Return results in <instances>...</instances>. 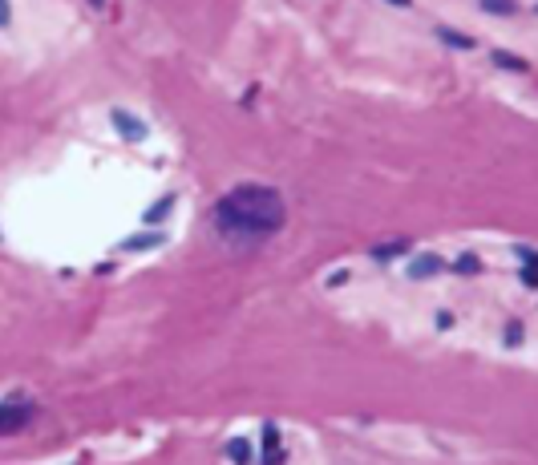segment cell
<instances>
[{
	"label": "cell",
	"instance_id": "7a4b0ae2",
	"mask_svg": "<svg viewBox=\"0 0 538 465\" xmlns=\"http://www.w3.org/2000/svg\"><path fill=\"white\" fill-rule=\"evenodd\" d=\"M37 417V404L25 401V397H13V401H0V437H13V433H25Z\"/></svg>",
	"mask_w": 538,
	"mask_h": 465
},
{
	"label": "cell",
	"instance_id": "9a60e30c",
	"mask_svg": "<svg viewBox=\"0 0 538 465\" xmlns=\"http://www.w3.org/2000/svg\"><path fill=\"white\" fill-rule=\"evenodd\" d=\"M89 4H93V9H105V0H89Z\"/></svg>",
	"mask_w": 538,
	"mask_h": 465
},
{
	"label": "cell",
	"instance_id": "52a82bcc",
	"mask_svg": "<svg viewBox=\"0 0 538 465\" xmlns=\"http://www.w3.org/2000/svg\"><path fill=\"white\" fill-rule=\"evenodd\" d=\"M518 259H522V283L526 288H534L538 279H534V251L530 247H518Z\"/></svg>",
	"mask_w": 538,
	"mask_h": 465
},
{
	"label": "cell",
	"instance_id": "ba28073f",
	"mask_svg": "<svg viewBox=\"0 0 538 465\" xmlns=\"http://www.w3.org/2000/svg\"><path fill=\"white\" fill-rule=\"evenodd\" d=\"M438 37L453 49H474V37H465V33H453V28H438Z\"/></svg>",
	"mask_w": 538,
	"mask_h": 465
},
{
	"label": "cell",
	"instance_id": "8fae6325",
	"mask_svg": "<svg viewBox=\"0 0 538 465\" xmlns=\"http://www.w3.org/2000/svg\"><path fill=\"white\" fill-rule=\"evenodd\" d=\"M227 453H231V457H235L239 465H247V457H251V445H247L243 437H235L231 445H227Z\"/></svg>",
	"mask_w": 538,
	"mask_h": 465
},
{
	"label": "cell",
	"instance_id": "277c9868",
	"mask_svg": "<svg viewBox=\"0 0 538 465\" xmlns=\"http://www.w3.org/2000/svg\"><path fill=\"white\" fill-rule=\"evenodd\" d=\"M166 235H158V231H146V235H138V239H125L122 251H150V247H162Z\"/></svg>",
	"mask_w": 538,
	"mask_h": 465
},
{
	"label": "cell",
	"instance_id": "6da1fadb",
	"mask_svg": "<svg viewBox=\"0 0 538 465\" xmlns=\"http://www.w3.org/2000/svg\"><path fill=\"white\" fill-rule=\"evenodd\" d=\"M211 223L227 243H247L251 247V243L271 239L279 226L288 223V202L276 187L243 182V187L227 190L223 199L214 202Z\"/></svg>",
	"mask_w": 538,
	"mask_h": 465
},
{
	"label": "cell",
	"instance_id": "8992f818",
	"mask_svg": "<svg viewBox=\"0 0 538 465\" xmlns=\"http://www.w3.org/2000/svg\"><path fill=\"white\" fill-rule=\"evenodd\" d=\"M433 271H441V259L438 255H421L413 267H409V276L413 279H421V276H433Z\"/></svg>",
	"mask_w": 538,
	"mask_h": 465
},
{
	"label": "cell",
	"instance_id": "3957f363",
	"mask_svg": "<svg viewBox=\"0 0 538 465\" xmlns=\"http://www.w3.org/2000/svg\"><path fill=\"white\" fill-rule=\"evenodd\" d=\"M110 122H113V130H118L122 138H130V142H142V138H146V122H138V117H130V113H122V110H113Z\"/></svg>",
	"mask_w": 538,
	"mask_h": 465
},
{
	"label": "cell",
	"instance_id": "5bb4252c",
	"mask_svg": "<svg viewBox=\"0 0 538 465\" xmlns=\"http://www.w3.org/2000/svg\"><path fill=\"white\" fill-rule=\"evenodd\" d=\"M9 21H13V13H9V0H0V28L9 25Z\"/></svg>",
	"mask_w": 538,
	"mask_h": 465
},
{
	"label": "cell",
	"instance_id": "2e32d148",
	"mask_svg": "<svg viewBox=\"0 0 538 465\" xmlns=\"http://www.w3.org/2000/svg\"><path fill=\"white\" fill-rule=\"evenodd\" d=\"M393 4H397V9H405V4H409V0H393Z\"/></svg>",
	"mask_w": 538,
	"mask_h": 465
},
{
	"label": "cell",
	"instance_id": "9c48e42d",
	"mask_svg": "<svg viewBox=\"0 0 538 465\" xmlns=\"http://www.w3.org/2000/svg\"><path fill=\"white\" fill-rule=\"evenodd\" d=\"M405 247H409L405 239H397V243H376V247H373V259H397Z\"/></svg>",
	"mask_w": 538,
	"mask_h": 465
},
{
	"label": "cell",
	"instance_id": "30bf717a",
	"mask_svg": "<svg viewBox=\"0 0 538 465\" xmlns=\"http://www.w3.org/2000/svg\"><path fill=\"white\" fill-rule=\"evenodd\" d=\"M482 9H490L494 16H510L518 9V0H482Z\"/></svg>",
	"mask_w": 538,
	"mask_h": 465
},
{
	"label": "cell",
	"instance_id": "7c38bea8",
	"mask_svg": "<svg viewBox=\"0 0 538 465\" xmlns=\"http://www.w3.org/2000/svg\"><path fill=\"white\" fill-rule=\"evenodd\" d=\"M453 271H457V276H477L482 267H477V259H474V255H462V259L453 263Z\"/></svg>",
	"mask_w": 538,
	"mask_h": 465
},
{
	"label": "cell",
	"instance_id": "4fadbf2b",
	"mask_svg": "<svg viewBox=\"0 0 538 465\" xmlns=\"http://www.w3.org/2000/svg\"><path fill=\"white\" fill-rule=\"evenodd\" d=\"M170 207H175V199H162V202H154L150 211H146V223H158V219H162V214L170 211Z\"/></svg>",
	"mask_w": 538,
	"mask_h": 465
},
{
	"label": "cell",
	"instance_id": "5b68a950",
	"mask_svg": "<svg viewBox=\"0 0 538 465\" xmlns=\"http://www.w3.org/2000/svg\"><path fill=\"white\" fill-rule=\"evenodd\" d=\"M494 65H498V69H510V73H526V69H530V61H522V57H514V53H494Z\"/></svg>",
	"mask_w": 538,
	"mask_h": 465
}]
</instances>
